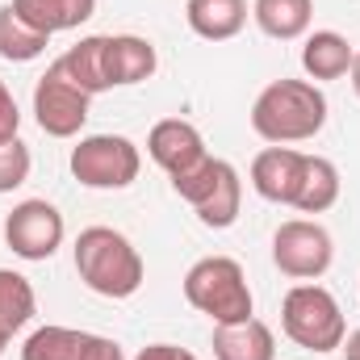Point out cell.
Masks as SVG:
<instances>
[{
  "instance_id": "15",
  "label": "cell",
  "mask_w": 360,
  "mask_h": 360,
  "mask_svg": "<svg viewBox=\"0 0 360 360\" xmlns=\"http://www.w3.org/2000/svg\"><path fill=\"white\" fill-rule=\"evenodd\" d=\"M352 59H356V46L335 30H314L302 46V72L314 84L319 80H344L352 72Z\"/></svg>"
},
{
  "instance_id": "26",
  "label": "cell",
  "mask_w": 360,
  "mask_h": 360,
  "mask_svg": "<svg viewBox=\"0 0 360 360\" xmlns=\"http://www.w3.org/2000/svg\"><path fill=\"white\" fill-rule=\"evenodd\" d=\"M340 348H344V356H348V360H360V331L344 335V344H340Z\"/></svg>"
},
{
  "instance_id": "4",
  "label": "cell",
  "mask_w": 360,
  "mask_h": 360,
  "mask_svg": "<svg viewBox=\"0 0 360 360\" xmlns=\"http://www.w3.org/2000/svg\"><path fill=\"white\" fill-rule=\"evenodd\" d=\"M281 327H285V335L297 348L319 352V356L335 352L344 344V335H348V323H344V310H340L335 293L323 289V285H314V281H302V285H293L285 293V302H281Z\"/></svg>"
},
{
  "instance_id": "24",
  "label": "cell",
  "mask_w": 360,
  "mask_h": 360,
  "mask_svg": "<svg viewBox=\"0 0 360 360\" xmlns=\"http://www.w3.org/2000/svg\"><path fill=\"white\" fill-rule=\"evenodd\" d=\"M17 130H21V109H17V101H13L8 84L0 80V143H13Z\"/></svg>"
},
{
  "instance_id": "27",
  "label": "cell",
  "mask_w": 360,
  "mask_h": 360,
  "mask_svg": "<svg viewBox=\"0 0 360 360\" xmlns=\"http://www.w3.org/2000/svg\"><path fill=\"white\" fill-rule=\"evenodd\" d=\"M348 80H352V89H356V96H360V51H356V59H352V72H348Z\"/></svg>"
},
{
  "instance_id": "5",
  "label": "cell",
  "mask_w": 360,
  "mask_h": 360,
  "mask_svg": "<svg viewBox=\"0 0 360 360\" xmlns=\"http://www.w3.org/2000/svg\"><path fill=\"white\" fill-rule=\"evenodd\" d=\"M180 197L197 210L201 226L210 231H226L239 222V205H243V180H239V168L218 160V155H205L193 172L172 180Z\"/></svg>"
},
{
  "instance_id": "13",
  "label": "cell",
  "mask_w": 360,
  "mask_h": 360,
  "mask_svg": "<svg viewBox=\"0 0 360 360\" xmlns=\"http://www.w3.org/2000/svg\"><path fill=\"white\" fill-rule=\"evenodd\" d=\"M160 68V55L151 46V38H139V34H109L105 42V72H109V84L113 89H126V84H143L151 80Z\"/></svg>"
},
{
  "instance_id": "23",
  "label": "cell",
  "mask_w": 360,
  "mask_h": 360,
  "mask_svg": "<svg viewBox=\"0 0 360 360\" xmlns=\"http://www.w3.org/2000/svg\"><path fill=\"white\" fill-rule=\"evenodd\" d=\"M30 168H34V155L21 139L13 143H0V193H13L30 180Z\"/></svg>"
},
{
  "instance_id": "17",
  "label": "cell",
  "mask_w": 360,
  "mask_h": 360,
  "mask_svg": "<svg viewBox=\"0 0 360 360\" xmlns=\"http://www.w3.org/2000/svg\"><path fill=\"white\" fill-rule=\"evenodd\" d=\"M340 168L327 160V155H306V168H302V184H297V197H293V210L302 214H327L335 201H340Z\"/></svg>"
},
{
  "instance_id": "18",
  "label": "cell",
  "mask_w": 360,
  "mask_h": 360,
  "mask_svg": "<svg viewBox=\"0 0 360 360\" xmlns=\"http://www.w3.org/2000/svg\"><path fill=\"white\" fill-rule=\"evenodd\" d=\"M252 17L269 38L293 42V38H306L314 21V0H252Z\"/></svg>"
},
{
  "instance_id": "25",
  "label": "cell",
  "mask_w": 360,
  "mask_h": 360,
  "mask_svg": "<svg viewBox=\"0 0 360 360\" xmlns=\"http://www.w3.org/2000/svg\"><path fill=\"white\" fill-rule=\"evenodd\" d=\"M134 360H197V356L188 348H180V344H147Z\"/></svg>"
},
{
  "instance_id": "1",
  "label": "cell",
  "mask_w": 360,
  "mask_h": 360,
  "mask_svg": "<svg viewBox=\"0 0 360 360\" xmlns=\"http://www.w3.org/2000/svg\"><path fill=\"white\" fill-rule=\"evenodd\" d=\"M327 126V96L314 80H272L252 105V130L272 147L310 143Z\"/></svg>"
},
{
  "instance_id": "19",
  "label": "cell",
  "mask_w": 360,
  "mask_h": 360,
  "mask_svg": "<svg viewBox=\"0 0 360 360\" xmlns=\"http://www.w3.org/2000/svg\"><path fill=\"white\" fill-rule=\"evenodd\" d=\"M34 30L42 34H63V30H76L84 25L92 13H96V0H8Z\"/></svg>"
},
{
  "instance_id": "7",
  "label": "cell",
  "mask_w": 360,
  "mask_h": 360,
  "mask_svg": "<svg viewBox=\"0 0 360 360\" xmlns=\"http://www.w3.org/2000/svg\"><path fill=\"white\" fill-rule=\"evenodd\" d=\"M335 260L331 231L314 218H289L272 235V264L293 281H319Z\"/></svg>"
},
{
  "instance_id": "11",
  "label": "cell",
  "mask_w": 360,
  "mask_h": 360,
  "mask_svg": "<svg viewBox=\"0 0 360 360\" xmlns=\"http://www.w3.org/2000/svg\"><path fill=\"white\" fill-rule=\"evenodd\" d=\"M147 155L176 180V176H184V172H193L210 151H205V139H201V130H197L193 122H184V117H164V122H155L151 134H147Z\"/></svg>"
},
{
  "instance_id": "10",
  "label": "cell",
  "mask_w": 360,
  "mask_h": 360,
  "mask_svg": "<svg viewBox=\"0 0 360 360\" xmlns=\"http://www.w3.org/2000/svg\"><path fill=\"white\" fill-rule=\"evenodd\" d=\"M21 360H126V352L109 335H92V331L46 323L21 344Z\"/></svg>"
},
{
  "instance_id": "2",
  "label": "cell",
  "mask_w": 360,
  "mask_h": 360,
  "mask_svg": "<svg viewBox=\"0 0 360 360\" xmlns=\"http://www.w3.org/2000/svg\"><path fill=\"white\" fill-rule=\"evenodd\" d=\"M72 256H76L80 281L92 293L113 297V302L134 297L143 289V281H147V264H143L139 248L113 226H84L76 248H72Z\"/></svg>"
},
{
  "instance_id": "22",
  "label": "cell",
  "mask_w": 360,
  "mask_h": 360,
  "mask_svg": "<svg viewBox=\"0 0 360 360\" xmlns=\"http://www.w3.org/2000/svg\"><path fill=\"white\" fill-rule=\"evenodd\" d=\"M38 314V293L30 285V276L13 269H0V331L13 340L17 331L30 327V319Z\"/></svg>"
},
{
  "instance_id": "14",
  "label": "cell",
  "mask_w": 360,
  "mask_h": 360,
  "mask_svg": "<svg viewBox=\"0 0 360 360\" xmlns=\"http://www.w3.org/2000/svg\"><path fill=\"white\" fill-rule=\"evenodd\" d=\"M214 356L218 360H276V335L256 314L243 323L214 327Z\"/></svg>"
},
{
  "instance_id": "3",
  "label": "cell",
  "mask_w": 360,
  "mask_h": 360,
  "mask_svg": "<svg viewBox=\"0 0 360 360\" xmlns=\"http://www.w3.org/2000/svg\"><path fill=\"white\" fill-rule=\"evenodd\" d=\"M184 297L193 310H201L214 327L218 323H243L256 314V297L248 285V272L231 256H205L184 272Z\"/></svg>"
},
{
  "instance_id": "8",
  "label": "cell",
  "mask_w": 360,
  "mask_h": 360,
  "mask_svg": "<svg viewBox=\"0 0 360 360\" xmlns=\"http://www.w3.org/2000/svg\"><path fill=\"white\" fill-rule=\"evenodd\" d=\"M63 235H68V222H63L59 205H51L46 197H25L4 218V243H8V252L21 256V260H30V264L51 260L63 248Z\"/></svg>"
},
{
  "instance_id": "9",
  "label": "cell",
  "mask_w": 360,
  "mask_h": 360,
  "mask_svg": "<svg viewBox=\"0 0 360 360\" xmlns=\"http://www.w3.org/2000/svg\"><path fill=\"white\" fill-rule=\"evenodd\" d=\"M89 105L92 96L59 68V59L34 84V122L51 139H76L84 130V122H89Z\"/></svg>"
},
{
  "instance_id": "12",
  "label": "cell",
  "mask_w": 360,
  "mask_h": 360,
  "mask_svg": "<svg viewBox=\"0 0 360 360\" xmlns=\"http://www.w3.org/2000/svg\"><path fill=\"white\" fill-rule=\"evenodd\" d=\"M302 168H306V151H297V147H264L252 160V188L272 205H293L297 184H302Z\"/></svg>"
},
{
  "instance_id": "20",
  "label": "cell",
  "mask_w": 360,
  "mask_h": 360,
  "mask_svg": "<svg viewBox=\"0 0 360 360\" xmlns=\"http://www.w3.org/2000/svg\"><path fill=\"white\" fill-rule=\"evenodd\" d=\"M105 42H109V34H92V38H80L63 59H59V68L80 84V89L96 96V92H109V72H105Z\"/></svg>"
},
{
  "instance_id": "6",
  "label": "cell",
  "mask_w": 360,
  "mask_h": 360,
  "mask_svg": "<svg viewBox=\"0 0 360 360\" xmlns=\"http://www.w3.org/2000/svg\"><path fill=\"white\" fill-rule=\"evenodd\" d=\"M143 172V151L126 134H89L72 147V176L84 188H126Z\"/></svg>"
},
{
  "instance_id": "16",
  "label": "cell",
  "mask_w": 360,
  "mask_h": 360,
  "mask_svg": "<svg viewBox=\"0 0 360 360\" xmlns=\"http://www.w3.org/2000/svg\"><path fill=\"white\" fill-rule=\"evenodd\" d=\"M184 21L205 42H231L248 25V0H188Z\"/></svg>"
},
{
  "instance_id": "21",
  "label": "cell",
  "mask_w": 360,
  "mask_h": 360,
  "mask_svg": "<svg viewBox=\"0 0 360 360\" xmlns=\"http://www.w3.org/2000/svg\"><path fill=\"white\" fill-rule=\"evenodd\" d=\"M51 34L34 30L13 4H0V59L8 63H34L38 55H46Z\"/></svg>"
},
{
  "instance_id": "28",
  "label": "cell",
  "mask_w": 360,
  "mask_h": 360,
  "mask_svg": "<svg viewBox=\"0 0 360 360\" xmlns=\"http://www.w3.org/2000/svg\"><path fill=\"white\" fill-rule=\"evenodd\" d=\"M4 348H8V335H4V331H0V356H4Z\"/></svg>"
}]
</instances>
